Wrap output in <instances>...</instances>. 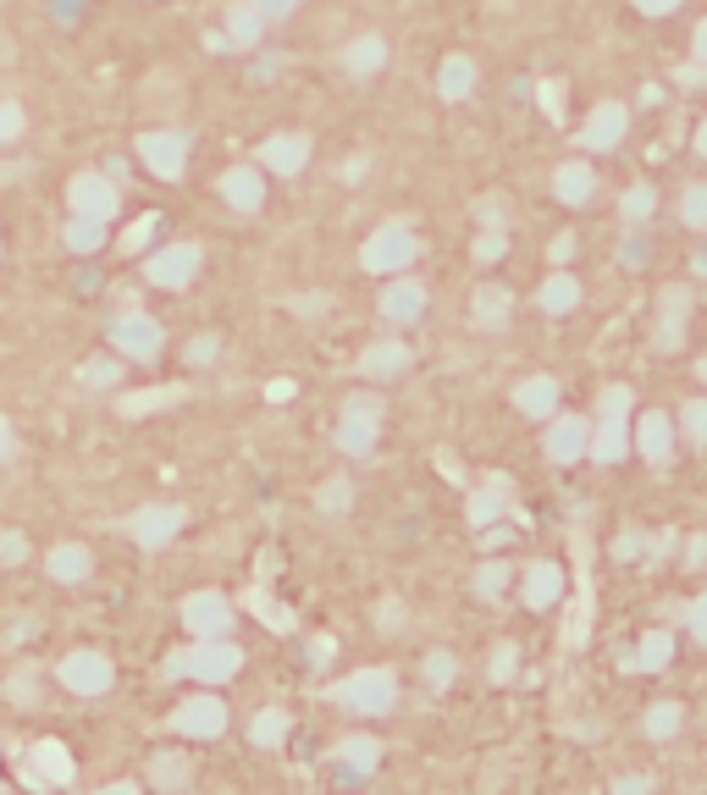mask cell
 Wrapping results in <instances>:
<instances>
[{"mask_svg": "<svg viewBox=\"0 0 707 795\" xmlns=\"http://www.w3.org/2000/svg\"><path fill=\"white\" fill-rule=\"evenodd\" d=\"M155 227H161V216H139L128 232H122V249L128 254H139V249H150V238H155Z\"/></svg>", "mask_w": 707, "mask_h": 795, "instance_id": "obj_29", "label": "cell"}, {"mask_svg": "<svg viewBox=\"0 0 707 795\" xmlns=\"http://www.w3.org/2000/svg\"><path fill=\"white\" fill-rule=\"evenodd\" d=\"M520 404H525L531 415H542V410L553 404V381H531V386H520Z\"/></svg>", "mask_w": 707, "mask_h": 795, "instance_id": "obj_32", "label": "cell"}, {"mask_svg": "<svg viewBox=\"0 0 707 795\" xmlns=\"http://www.w3.org/2000/svg\"><path fill=\"white\" fill-rule=\"evenodd\" d=\"M73 773H78V762L62 740H34L23 751V784H34V789H62V784H73Z\"/></svg>", "mask_w": 707, "mask_h": 795, "instance_id": "obj_6", "label": "cell"}, {"mask_svg": "<svg viewBox=\"0 0 707 795\" xmlns=\"http://www.w3.org/2000/svg\"><path fill=\"white\" fill-rule=\"evenodd\" d=\"M144 276H150L155 287H166V293L188 287V282L199 276V243H166V249H155L150 265H144Z\"/></svg>", "mask_w": 707, "mask_h": 795, "instance_id": "obj_11", "label": "cell"}, {"mask_svg": "<svg viewBox=\"0 0 707 795\" xmlns=\"http://www.w3.org/2000/svg\"><path fill=\"white\" fill-rule=\"evenodd\" d=\"M260 166L271 177H298L309 166V133H271L260 144Z\"/></svg>", "mask_w": 707, "mask_h": 795, "instance_id": "obj_14", "label": "cell"}, {"mask_svg": "<svg viewBox=\"0 0 707 795\" xmlns=\"http://www.w3.org/2000/svg\"><path fill=\"white\" fill-rule=\"evenodd\" d=\"M161 337H166L161 320L144 315V309H128V315L111 320V348L128 353V359H155V353H161Z\"/></svg>", "mask_w": 707, "mask_h": 795, "instance_id": "obj_9", "label": "cell"}, {"mask_svg": "<svg viewBox=\"0 0 707 795\" xmlns=\"http://www.w3.org/2000/svg\"><path fill=\"white\" fill-rule=\"evenodd\" d=\"M67 205H73V216L111 221V216H117V205H122V194H117V183H111V177H100V172H78V177L67 183Z\"/></svg>", "mask_w": 707, "mask_h": 795, "instance_id": "obj_10", "label": "cell"}, {"mask_svg": "<svg viewBox=\"0 0 707 795\" xmlns=\"http://www.w3.org/2000/svg\"><path fill=\"white\" fill-rule=\"evenodd\" d=\"M404 370H410V348L404 342H371L360 353V375H371V381H388V375H404Z\"/></svg>", "mask_w": 707, "mask_h": 795, "instance_id": "obj_19", "label": "cell"}, {"mask_svg": "<svg viewBox=\"0 0 707 795\" xmlns=\"http://www.w3.org/2000/svg\"><path fill=\"white\" fill-rule=\"evenodd\" d=\"M575 448H580V432H575V426H564V432L553 437V454H558V459H569Z\"/></svg>", "mask_w": 707, "mask_h": 795, "instance_id": "obj_39", "label": "cell"}, {"mask_svg": "<svg viewBox=\"0 0 707 795\" xmlns=\"http://www.w3.org/2000/svg\"><path fill=\"white\" fill-rule=\"evenodd\" d=\"M503 575H509V569H498V564H492V569H481V591H498V586H503Z\"/></svg>", "mask_w": 707, "mask_h": 795, "instance_id": "obj_45", "label": "cell"}, {"mask_svg": "<svg viewBox=\"0 0 707 795\" xmlns=\"http://www.w3.org/2000/svg\"><path fill=\"white\" fill-rule=\"evenodd\" d=\"M492 514H498V492H492V498H487V492H481V498H476V503H470V520H476V525H487V520H492Z\"/></svg>", "mask_w": 707, "mask_h": 795, "instance_id": "obj_40", "label": "cell"}, {"mask_svg": "<svg viewBox=\"0 0 707 795\" xmlns=\"http://www.w3.org/2000/svg\"><path fill=\"white\" fill-rule=\"evenodd\" d=\"M172 729H177L183 740H216V734L227 729V707H221V696H194V701H177Z\"/></svg>", "mask_w": 707, "mask_h": 795, "instance_id": "obj_13", "label": "cell"}, {"mask_svg": "<svg viewBox=\"0 0 707 795\" xmlns=\"http://www.w3.org/2000/svg\"><path fill=\"white\" fill-rule=\"evenodd\" d=\"M12 454H18V432H12V421H7V415H0V465H7Z\"/></svg>", "mask_w": 707, "mask_h": 795, "instance_id": "obj_41", "label": "cell"}, {"mask_svg": "<svg viewBox=\"0 0 707 795\" xmlns=\"http://www.w3.org/2000/svg\"><path fill=\"white\" fill-rule=\"evenodd\" d=\"M89 569H95V558H89V547H78V542H62V547H51V558H45V575L62 580V586L89 580Z\"/></svg>", "mask_w": 707, "mask_h": 795, "instance_id": "obj_18", "label": "cell"}, {"mask_svg": "<svg viewBox=\"0 0 707 795\" xmlns=\"http://www.w3.org/2000/svg\"><path fill=\"white\" fill-rule=\"evenodd\" d=\"M377 437H382V404L366 398V392H354L342 404V415H337V448L354 454V459H366L377 448Z\"/></svg>", "mask_w": 707, "mask_h": 795, "instance_id": "obj_4", "label": "cell"}, {"mask_svg": "<svg viewBox=\"0 0 707 795\" xmlns=\"http://www.w3.org/2000/svg\"><path fill=\"white\" fill-rule=\"evenodd\" d=\"M415 254H421L415 232H410L404 221H388V227H377V232L366 238L360 265H366V271H377V276H399L404 265H415Z\"/></svg>", "mask_w": 707, "mask_h": 795, "instance_id": "obj_3", "label": "cell"}, {"mask_svg": "<svg viewBox=\"0 0 707 795\" xmlns=\"http://www.w3.org/2000/svg\"><path fill=\"white\" fill-rule=\"evenodd\" d=\"M183 525H188V509H177V503H144V509L128 520V536H133L144 553H161V547L177 542Z\"/></svg>", "mask_w": 707, "mask_h": 795, "instance_id": "obj_7", "label": "cell"}, {"mask_svg": "<svg viewBox=\"0 0 707 795\" xmlns=\"http://www.w3.org/2000/svg\"><path fill=\"white\" fill-rule=\"evenodd\" d=\"M7 690H12V701H23V707H34V679H29V674H18V679H12Z\"/></svg>", "mask_w": 707, "mask_h": 795, "instance_id": "obj_42", "label": "cell"}, {"mask_svg": "<svg viewBox=\"0 0 707 795\" xmlns=\"http://www.w3.org/2000/svg\"><path fill=\"white\" fill-rule=\"evenodd\" d=\"M67 249H78V254L106 249V221H95V216H73V221H67Z\"/></svg>", "mask_w": 707, "mask_h": 795, "instance_id": "obj_26", "label": "cell"}, {"mask_svg": "<svg viewBox=\"0 0 707 795\" xmlns=\"http://www.w3.org/2000/svg\"><path fill=\"white\" fill-rule=\"evenodd\" d=\"M331 701H337V707H348V712H366V718H377V712H388V707L399 701V685H393V674H388V668H354L348 679H337V685H331Z\"/></svg>", "mask_w": 707, "mask_h": 795, "instance_id": "obj_2", "label": "cell"}, {"mask_svg": "<svg viewBox=\"0 0 707 795\" xmlns=\"http://www.w3.org/2000/svg\"><path fill=\"white\" fill-rule=\"evenodd\" d=\"M78 381H84V386H117V381H122V364H117V359H89V364L78 370Z\"/></svg>", "mask_w": 707, "mask_h": 795, "instance_id": "obj_27", "label": "cell"}, {"mask_svg": "<svg viewBox=\"0 0 707 795\" xmlns=\"http://www.w3.org/2000/svg\"><path fill=\"white\" fill-rule=\"evenodd\" d=\"M382 62H388V40H382V34H360V40L342 51V67H348L354 78H377Z\"/></svg>", "mask_w": 707, "mask_h": 795, "instance_id": "obj_20", "label": "cell"}, {"mask_svg": "<svg viewBox=\"0 0 707 795\" xmlns=\"http://www.w3.org/2000/svg\"><path fill=\"white\" fill-rule=\"evenodd\" d=\"M476 315H481L487 326H498V320H503V293H481V298H476Z\"/></svg>", "mask_w": 707, "mask_h": 795, "instance_id": "obj_37", "label": "cell"}, {"mask_svg": "<svg viewBox=\"0 0 707 795\" xmlns=\"http://www.w3.org/2000/svg\"><path fill=\"white\" fill-rule=\"evenodd\" d=\"M188 778H194V767H188L183 751H155V762H150V784L155 789H183Z\"/></svg>", "mask_w": 707, "mask_h": 795, "instance_id": "obj_23", "label": "cell"}, {"mask_svg": "<svg viewBox=\"0 0 707 795\" xmlns=\"http://www.w3.org/2000/svg\"><path fill=\"white\" fill-rule=\"evenodd\" d=\"M366 166H371V161H366V155H354V161H348V166H342V177H348V183H360V172H366Z\"/></svg>", "mask_w": 707, "mask_h": 795, "instance_id": "obj_46", "label": "cell"}, {"mask_svg": "<svg viewBox=\"0 0 707 795\" xmlns=\"http://www.w3.org/2000/svg\"><path fill=\"white\" fill-rule=\"evenodd\" d=\"M470 84H476V67H470L465 56H448V62H443V73H437L443 100H465V95H470Z\"/></svg>", "mask_w": 707, "mask_h": 795, "instance_id": "obj_25", "label": "cell"}, {"mask_svg": "<svg viewBox=\"0 0 707 795\" xmlns=\"http://www.w3.org/2000/svg\"><path fill=\"white\" fill-rule=\"evenodd\" d=\"M216 348H221V337H216V331H199V337L188 342V364H210Z\"/></svg>", "mask_w": 707, "mask_h": 795, "instance_id": "obj_33", "label": "cell"}, {"mask_svg": "<svg viewBox=\"0 0 707 795\" xmlns=\"http://www.w3.org/2000/svg\"><path fill=\"white\" fill-rule=\"evenodd\" d=\"M23 558H29V536L7 531V536H0V564H23Z\"/></svg>", "mask_w": 707, "mask_h": 795, "instance_id": "obj_34", "label": "cell"}, {"mask_svg": "<svg viewBox=\"0 0 707 795\" xmlns=\"http://www.w3.org/2000/svg\"><path fill=\"white\" fill-rule=\"evenodd\" d=\"M254 613H265V624H271L276 635H287V630H293V608H282V602H265V597H254Z\"/></svg>", "mask_w": 707, "mask_h": 795, "instance_id": "obj_31", "label": "cell"}, {"mask_svg": "<svg viewBox=\"0 0 707 795\" xmlns=\"http://www.w3.org/2000/svg\"><path fill=\"white\" fill-rule=\"evenodd\" d=\"M56 674H62V685H67L73 696H106V690L117 685V668H111L106 652H67Z\"/></svg>", "mask_w": 707, "mask_h": 795, "instance_id": "obj_8", "label": "cell"}, {"mask_svg": "<svg viewBox=\"0 0 707 795\" xmlns=\"http://www.w3.org/2000/svg\"><path fill=\"white\" fill-rule=\"evenodd\" d=\"M337 756H342V767L348 773H377V762H382V740H371V734H354V740H342L337 745Z\"/></svg>", "mask_w": 707, "mask_h": 795, "instance_id": "obj_22", "label": "cell"}, {"mask_svg": "<svg viewBox=\"0 0 707 795\" xmlns=\"http://www.w3.org/2000/svg\"><path fill=\"white\" fill-rule=\"evenodd\" d=\"M183 398H188L183 386H144V392L122 398L117 410H122L128 421H144V415H155V410H172V404H183Z\"/></svg>", "mask_w": 707, "mask_h": 795, "instance_id": "obj_21", "label": "cell"}, {"mask_svg": "<svg viewBox=\"0 0 707 795\" xmlns=\"http://www.w3.org/2000/svg\"><path fill=\"white\" fill-rule=\"evenodd\" d=\"M238 668H243V652L227 635H194L188 652L166 657L172 679H199V685H227V679H238Z\"/></svg>", "mask_w": 707, "mask_h": 795, "instance_id": "obj_1", "label": "cell"}, {"mask_svg": "<svg viewBox=\"0 0 707 795\" xmlns=\"http://www.w3.org/2000/svg\"><path fill=\"white\" fill-rule=\"evenodd\" d=\"M183 624H188V635H232L238 613L221 591H194V597H183Z\"/></svg>", "mask_w": 707, "mask_h": 795, "instance_id": "obj_12", "label": "cell"}, {"mask_svg": "<svg viewBox=\"0 0 707 795\" xmlns=\"http://www.w3.org/2000/svg\"><path fill=\"white\" fill-rule=\"evenodd\" d=\"M227 45L232 51H249V45H260V34H265V18H260V7H254V0H232V7H227Z\"/></svg>", "mask_w": 707, "mask_h": 795, "instance_id": "obj_17", "label": "cell"}, {"mask_svg": "<svg viewBox=\"0 0 707 795\" xmlns=\"http://www.w3.org/2000/svg\"><path fill=\"white\" fill-rule=\"evenodd\" d=\"M525 591H531V602H553V591H558V580H553V569H536Z\"/></svg>", "mask_w": 707, "mask_h": 795, "instance_id": "obj_35", "label": "cell"}, {"mask_svg": "<svg viewBox=\"0 0 707 795\" xmlns=\"http://www.w3.org/2000/svg\"><path fill=\"white\" fill-rule=\"evenodd\" d=\"M426 674H432V685H448V679H454V657H448V652L426 657Z\"/></svg>", "mask_w": 707, "mask_h": 795, "instance_id": "obj_38", "label": "cell"}, {"mask_svg": "<svg viewBox=\"0 0 707 795\" xmlns=\"http://www.w3.org/2000/svg\"><path fill=\"white\" fill-rule=\"evenodd\" d=\"M216 188H221V199L232 205V210H260L265 205V177H260V166H227L221 177H216Z\"/></svg>", "mask_w": 707, "mask_h": 795, "instance_id": "obj_15", "label": "cell"}, {"mask_svg": "<svg viewBox=\"0 0 707 795\" xmlns=\"http://www.w3.org/2000/svg\"><path fill=\"white\" fill-rule=\"evenodd\" d=\"M188 155H194V139L183 128H155L139 139V161L161 177V183H177L188 172Z\"/></svg>", "mask_w": 707, "mask_h": 795, "instance_id": "obj_5", "label": "cell"}, {"mask_svg": "<svg viewBox=\"0 0 707 795\" xmlns=\"http://www.w3.org/2000/svg\"><path fill=\"white\" fill-rule=\"evenodd\" d=\"M542 298H547V304H553V309H558V304H569V282H553V287H547V293H542Z\"/></svg>", "mask_w": 707, "mask_h": 795, "instance_id": "obj_44", "label": "cell"}, {"mask_svg": "<svg viewBox=\"0 0 707 795\" xmlns=\"http://www.w3.org/2000/svg\"><path fill=\"white\" fill-rule=\"evenodd\" d=\"M399 624H404V613H399V608L388 602V608H382V630H399Z\"/></svg>", "mask_w": 707, "mask_h": 795, "instance_id": "obj_47", "label": "cell"}, {"mask_svg": "<svg viewBox=\"0 0 707 795\" xmlns=\"http://www.w3.org/2000/svg\"><path fill=\"white\" fill-rule=\"evenodd\" d=\"M382 315H388V320H399V326H415V320L426 315V287H421L415 276L388 282V293H382Z\"/></svg>", "mask_w": 707, "mask_h": 795, "instance_id": "obj_16", "label": "cell"}, {"mask_svg": "<svg viewBox=\"0 0 707 795\" xmlns=\"http://www.w3.org/2000/svg\"><path fill=\"white\" fill-rule=\"evenodd\" d=\"M315 503H320V514H342V509L354 503V487H348V481H326Z\"/></svg>", "mask_w": 707, "mask_h": 795, "instance_id": "obj_30", "label": "cell"}, {"mask_svg": "<svg viewBox=\"0 0 707 795\" xmlns=\"http://www.w3.org/2000/svg\"><path fill=\"white\" fill-rule=\"evenodd\" d=\"M23 128H29L23 106H18V100H0V144H18V139H23Z\"/></svg>", "mask_w": 707, "mask_h": 795, "instance_id": "obj_28", "label": "cell"}, {"mask_svg": "<svg viewBox=\"0 0 707 795\" xmlns=\"http://www.w3.org/2000/svg\"><path fill=\"white\" fill-rule=\"evenodd\" d=\"M254 7H260V18H265V23H282V18H293V12H298V0H254Z\"/></svg>", "mask_w": 707, "mask_h": 795, "instance_id": "obj_36", "label": "cell"}, {"mask_svg": "<svg viewBox=\"0 0 707 795\" xmlns=\"http://www.w3.org/2000/svg\"><path fill=\"white\" fill-rule=\"evenodd\" d=\"M249 740L265 745V751H282V740H287V712H282V707H260L254 723H249Z\"/></svg>", "mask_w": 707, "mask_h": 795, "instance_id": "obj_24", "label": "cell"}, {"mask_svg": "<svg viewBox=\"0 0 707 795\" xmlns=\"http://www.w3.org/2000/svg\"><path fill=\"white\" fill-rule=\"evenodd\" d=\"M265 398H271V404H287V398H293V381H287V375H276V381L265 386Z\"/></svg>", "mask_w": 707, "mask_h": 795, "instance_id": "obj_43", "label": "cell"}]
</instances>
